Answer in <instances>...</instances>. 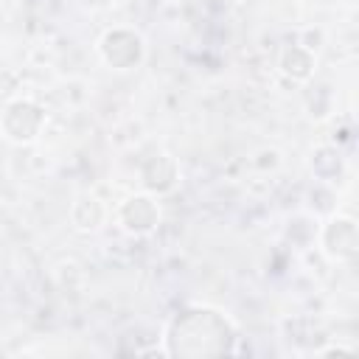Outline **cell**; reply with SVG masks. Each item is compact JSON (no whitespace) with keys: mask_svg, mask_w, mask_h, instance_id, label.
<instances>
[{"mask_svg":"<svg viewBox=\"0 0 359 359\" xmlns=\"http://www.w3.org/2000/svg\"><path fill=\"white\" fill-rule=\"evenodd\" d=\"M177 182H180V165L168 151H157L143 160V165H140L143 191H149L154 196H165L177 188Z\"/></svg>","mask_w":359,"mask_h":359,"instance_id":"obj_6","label":"cell"},{"mask_svg":"<svg viewBox=\"0 0 359 359\" xmlns=\"http://www.w3.org/2000/svg\"><path fill=\"white\" fill-rule=\"evenodd\" d=\"M146 53H149L146 39L132 25H112V28L101 31V36L95 39V56L112 73L137 70L146 62Z\"/></svg>","mask_w":359,"mask_h":359,"instance_id":"obj_2","label":"cell"},{"mask_svg":"<svg viewBox=\"0 0 359 359\" xmlns=\"http://www.w3.org/2000/svg\"><path fill=\"white\" fill-rule=\"evenodd\" d=\"M275 67H278V73L286 81H292V84H309L314 79V73H317V53L309 45L292 42V45H283L278 50Z\"/></svg>","mask_w":359,"mask_h":359,"instance_id":"obj_7","label":"cell"},{"mask_svg":"<svg viewBox=\"0 0 359 359\" xmlns=\"http://www.w3.org/2000/svg\"><path fill=\"white\" fill-rule=\"evenodd\" d=\"M317 250L331 264H351L359 252V224L348 213H331L317 230Z\"/></svg>","mask_w":359,"mask_h":359,"instance_id":"obj_5","label":"cell"},{"mask_svg":"<svg viewBox=\"0 0 359 359\" xmlns=\"http://www.w3.org/2000/svg\"><path fill=\"white\" fill-rule=\"evenodd\" d=\"M238 325L216 306H185L163 328V353L182 359L224 356L236 351Z\"/></svg>","mask_w":359,"mask_h":359,"instance_id":"obj_1","label":"cell"},{"mask_svg":"<svg viewBox=\"0 0 359 359\" xmlns=\"http://www.w3.org/2000/svg\"><path fill=\"white\" fill-rule=\"evenodd\" d=\"M112 216H115V224L126 236L146 238V236L157 233V227L163 224V205H160V196H154L149 191H135L115 205Z\"/></svg>","mask_w":359,"mask_h":359,"instance_id":"obj_4","label":"cell"},{"mask_svg":"<svg viewBox=\"0 0 359 359\" xmlns=\"http://www.w3.org/2000/svg\"><path fill=\"white\" fill-rule=\"evenodd\" d=\"M48 112L39 101L28 95H17L0 109V137L11 146H31L45 132Z\"/></svg>","mask_w":359,"mask_h":359,"instance_id":"obj_3","label":"cell"},{"mask_svg":"<svg viewBox=\"0 0 359 359\" xmlns=\"http://www.w3.org/2000/svg\"><path fill=\"white\" fill-rule=\"evenodd\" d=\"M70 227L81 236H90V233H98L107 222H109V208L107 202L93 194V191H81L76 194V199L70 202Z\"/></svg>","mask_w":359,"mask_h":359,"instance_id":"obj_8","label":"cell"}]
</instances>
